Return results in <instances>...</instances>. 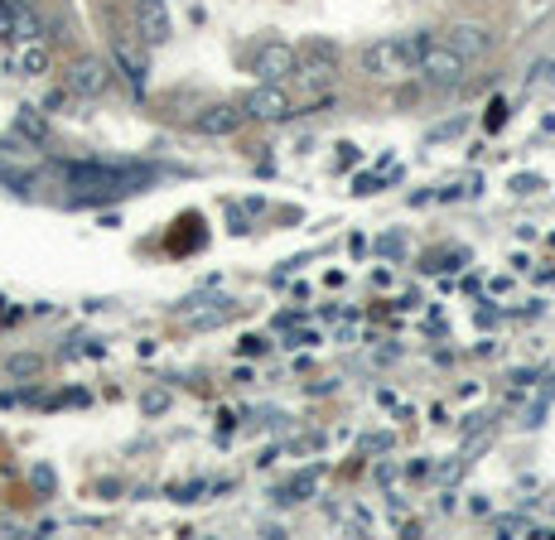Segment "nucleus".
<instances>
[{"mask_svg":"<svg viewBox=\"0 0 555 540\" xmlns=\"http://www.w3.org/2000/svg\"><path fill=\"white\" fill-rule=\"evenodd\" d=\"M420 49H425V34H391V39H377L362 49V73L372 78H401L420 63Z\"/></svg>","mask_w":555,"mask_h":540,"instance_id":"nucleus-1","label":"nucleus"},{"mask_svg":"<svg viewBox=\"0 0 555 540\" xmlns=\"http://www.w3.org/2000/svg\"><path fill=\"white\" fill-rule=\"evenodd\" d=\"M333 73H338V49L333 44H324V39H309L305 49H295V87L300 92H324L333 82Z\"/></svg>","mask_w":555,"mask_h":540,"instance_id":"nucleus-2","label":"nucleus"},{"mask_svg":"<svg viewBox=\"0 0 555 540\" xmlns=\"http://www.w3.org/2000/svg\"><path fill=\"white\" fill-rule=\"evenodd\" d=\"M63 174L83 193H131L136 184L150 179V174H136V169H107V164H68Z\"/></svg>","mask_w":555,"mask_h":540,"instance_id":"nucleus-3","label":"nucleus"},{"mask_svg":"<svg viewBox=\"0 0 555 540\" xmlns=\"http://www.w3.org/2000/svg\"><path fill=\"white\" fill-rule=\"evenodd\" d=\"M416 73H425L435 87H459V82H464V73H469V58L459 54V49H449L444 39H440V44H435V39H425Z\"/></svg>","mask_w":555,"mask_h":540,"instance_id":"nucleus-4","label":"nucleus"},{"mask_svg":"<svg viewBox=\"0 0 555 540\" xmlns=\"http://www.w3.org/2000/svg\"><path fill=\"white\" fill-rule=\"evenodd\" d=\"M242 111L256 116V121H285V116L295 111V102H290V92H285L280 82H261L247 102H242Z\"/></svg>","mask_w":555,"mask_h":540,"instance_id":"nucleus-5","label":"nucleus"},{"mask_svg":"<svg viewBox=\"0 0 555 540\" xmlns=\"http://www.w3.org/2000/svg\"><path fill=\"white\" fill-rule=\"evenodd\" d=\"M174 20H169L165 0H136V39L140 44H169Z\"/></svg>","mask_w":555,"mask_h":540,"instance_id":"nucleus-6","label":"nucleus"},{"mask_svg":"<svg viewBox=\"0 0 555 540\" xmlns=\"http://www.w3.org/2000/svg\"><path fill=\"white\" fill-rule=\"evenodd\" d=\"M290 73H295V49L280 44V39H266V44L256 49V78L261 82H285Z\"/></svg>","mask_w":555,"mask_h":540,"instance_id":"nucleus-7","label":"nucleus"},{"mask_svg":"<svg viewBox=\"0 0 555 540\" xmlns=\"http://www.w3.org/2000/svg\"><path fill=\"white\" fill-rule=\"evenodd\" d=\"M107 87H111V68L102 58H78V63H73L68 92H78V97H102Z\"/></svg>","mask_w":555,"mask_h":540,"instance_id":"nucleus-8","label":"nucleus"},{"mask_svg":"<svg viewBox=\"0 0 555 540\" xmlns=\"http://www.w3.org/2000/svg\"><path fill=\"white\" fill-rule=\"evenodd\" d=\"M242 121H247V111L237 107V102H213V107L198 111L194 126H198L203 135H232L237 126H242Z\"/></svg>","mask_w":555,"mask_h":540,"instance_id":"nucleus-9","label":"nucleus"},{"mask_svg":"<svg viewBox=\"0 0 555 540\" xmlns=\"http://www.w3.org/2000/svg\"><path fill=\"white\" fill-rule=\"evenodd\" d=\"M444 44H449V49H459V54H464V58L473 63V58H483L488 49H493V34H488L483 25H454Z\"/></svg>","mask_w":555,"mask_h":540,"instance_id":"nucleus-10","label":"nucleus"},{"mask_svg":"<svg viewBox=\"0 0 555 540\" xmlns=\"http://www.w3.org/2000/svg\"><path fill=\"white\" fill-rule=\"evenodd\" d=\"M116 63L126 68V78H131V87H145V78H150V68H145V54H140L136 34H116Z\"/></svg>","mask_w":555,"mask_h":540,"instance_id":"nucleus-11","label":"nucleus"},{"mask_svg":"<svg viewBox=\"0 0 555 540\" xmlns=\"http://www.w3.org/2000/svg\"><path fill=\"white\" fill-rule=\"evenodd\" d=\"M39 34H44L39 15L29 10L25 0H10V39H15V44H29V39H39Z\"/></svg>","mask_w":555,"mask_h":540,"instance_id":"nucleus-12","label":"nucleus"},{"mask_svg":"<svg viewBox=\"0 0 555 540\" xmlns=\"http://www.w3.org/2000/svg\"><path fill=\"white\" fill-rule=\"evenodd\" d=\"M15 73H20V78H39V73H49V54H44V44H39V39L20 44V54H15Z\"/></svg>","mask_w":555,"mask_h":540,"instance_id":"nucleus-13","label":"nucleus"},{"mask_svg":"<svg viewBox=\"0 0 555 540\" xmlns=\"http://www.w3.org/2000/svg\"><path fill=\"white\" fill-rule=\"evenodd\" d=\"M319 478H324V473H319V468H305V473H300V478H295V483L285 487V492H280V502H305L309 492H314V487H319Z\"/></svg>","mask_w":555,"mask_h":540,"instance_id":"nucleus-14","label":"nucleus"},{"mask_svg":"<svg viewBox=\"0 0 555 540\" xmlns=\"http://www.w3.org/2000/svg\"><path fill=\"white\" fill-rule=\"evenodd\" d=\"M15 131L29 135V140H44V135H49V126H44V116H39L34 107H20V116H15Z\"/></svg>","mask_w":555,"mask_h":540,"instance_id":"nucleus-15","label":"nucleus"},{"mask_svg":"<svg viewBox=\"0 0 555 540\" xmlns=\"http://www.w3.org/2000/svg\"><path fill=\"white\" fill-rule=\"evenodd\" d=\"M39 357H29V352H20V357H10V377H39Z\"/></svg>","mask_w":555,"mask_h":540,"instance_id":"nucleus-16","label":"nucleus"},{"mask_svg":"<svg viewBox=\"0 0 555 540\" xmlns=\"http://www.w3.org/2000/svg\"><path fill=\"white\" fill-rule=\"evenodd\" d=\"M493 531H498V536H522V531H527V536H531L527 516H498V521H493Z\"/></svg>","mask_w":555,"mask_h":540,"instance_id":"nucleus-17","label":"nucleus"},{"mask_svg":"<svg viewBox=\"0 0 555 540\" xmlns=\"http://www.w3.org/2000/svg\"><path fill=\"white\" fill-rule=\"evenodd\" d=\"M140 410H145V415H165V410H169V391H145V396H140Z\"/></svg>","mask_w":555,"mask_h":540,"instance_id":"nucleus-18","label":"nucleus"},{"mask_svg":"<svg viewBox=\"0 0 555 540\" xmlns=\"http://www.w3.org/2000/svg\"><path fill=\"white\" fill-rule=\"evenodd\" d=\"M536 78L546 82V87H555V58H546V63H536Z\"/></svg>","mask_w":555,"mask_h":540,"instance_id":"nucleus-19","label":"nucleus"},{"mask_svg":"<svg viewBox=\"0 0 555 540\" xmlns=\"http://www.w3.org/2000/svg\"><path fill=\"white\" fill-rule=\"evenodd\" d=\"M34 487H54V473H49V468H34Z\"/></svg>","mask_w":555,"mask_h":540,"instance_id":"nucleus-20","label":"nucleus"},{"mask_svg":"<svg viewBox=\"0 0 555 540\" xmlns=\"http://www.w3.org/2000/svg\"><path fill=\"white\" fill-rule=\"evenodd\" d=\"M242 352H247V357H251V352L261 357V352H266V343H261V338H247V343H242Z\"/></svg>","mask_w":555,"mask_h":540,"instance_id":"nucleus-21","label":"nucleus"}]
</instances>
